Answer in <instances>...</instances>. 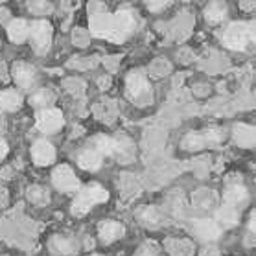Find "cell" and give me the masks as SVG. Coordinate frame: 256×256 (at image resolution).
I'll use <instances>...</instances> for the list:
<instances>
[{
	"label": "cell",
	"mask_w": 256,
	"mask_h": 256,
	"mask_svg": "<svg viewBox=\"0 0 256 256\" xmlns=\"http://www.w3.org/2000/svg\"><path fill=\"white\" fill-rule=\"evenodd\" d=\"M52 94L48 92L46 88H41V90H37V92L32 96V105H35V107H42V105H48L50 102H52Z\"/></svg>",
	"instance_id": "44dd1931"
},
{
	"label": "cell",
	"mask_w": 256,
	"mask_h": 256,
	"mask_svg": "<svg viewBox=\"0 0 256 256\" xmlns=\"http://www.w3.org/2000/svg\"><path fill=\"white\" fill-rule=\"evenodd\" d=\"M223 41L232 50H247L254 42V28L247 22H232L223 35Z\"/></svg>",
	"instance_id": "3957f363"
},
{
	"label": "cell",
	"mask_w": 256,
	"mask_h": 256,
	"mask_svg": "<svg viewBox=\"0 0 256 256\" xmlns=\"http://www.w3.org/2000/svg\"><path fill=\"white\" fill-rule=\"evenodd\" d=\"M234 138L240 146L250 148L254 144V129L249 128V126H236L234 128Z\"/></svg>",
	"instance_id": "2e32d148"
},
{
	"label": "cell",
	"mask_w": 256,
	"mask_h": 256,
	"mask_svg": "<svg viewBox=\"0 0 256 256\" xmlns=\"http://www.w3.org/2000/svg\"><path fill=\"white\" fill-rule=\"evenodd\" d=\"M32 157H34V162L39 164V166H48L56 160V150L54 146L48 142V140H37L32 148Z\"/></svg>",
	"instance_id": "52a82bcc"
},
{
	"label": "cell",
	"mask_w": 256,
	"mask_h": 256,
	"mask_svg": "<svg viewBox=\"0 0 256 256\" xmlns=\"http://www.w3.org/2000/svg\"><path fill=\"white\" fill-rule=\"evenodd\" d=\"M128 90H129V96L134 100L142 98L144 94H148L150 90V85L146 82V78L142 74H131L128 78Z\"/></svg>",
	"instance_id": "8fae6325"
},
{
	"label": "cell",
	"mask_w": 256,
	"mask_h": 256,
	"mask_svg": "<svg viewBox=\"0 0 256 256\" xmlns=\"http://www.w3.org/2000/svg\"><path fill=\"white\" fill-rule=\"evenodd\" d=\"M63 126V114L58 109H44L37 114V128L44 133H54Z\"/></svg>",
	"instance_id": "8992f818"
},
{
	"label": "cell",
	"mask_w": 256,
	"mask_h": 256,
	"mask_svg": "<svg viewBox=\"0 0 256 256\" xmlns=\"http://www.w3.org/2000/svg\"><path fill=\"white\" fill-rule=\"evenodd\" d=\"M204 144H208V136H206V133H190L184 138V142H182V146L186 148V150H201Z\"/></svg>",
	"instance_id": "ffe728a7"
},
{
	"label": "cell",
	"mask_w": 256,
	"mask_h": 256,
	"mask_svg": "<svg viewBox=\"0 0 256 256\" xmlns=\"http://www.w3.org/2000/svg\"><path fill=\"white\" fill-rule=\"evenodd\" d=\"M107 198H109V194L105 192L100 184H88V186H85L83 190L78 192L76 199L72 203V214L85 216L94 204L104 203V201H107Z\"/></svg>",
	"instance_id": "7a4b0ae2"
},
{
	"label": "cell",
	"mask_w": 256,
	"mask_h": 256,
	"mask_svg": "<svg viewBox=\"0 0 256 256\" xmlns=\"http://www.w3.org/2000/svg\"><path fill=\"white\" fill-rule=\"evenodd\" d=\"M22 105V96L17 90H4L0 92V109L2 111H17Z\"/></svg>",
	"instance_id": "5bb4252c"
},
{
	"label": "cell",
	"mask_w": 256,
	"mask_h": 256,
	"mask_svg": "<svg viewBox=\"0 0 256 256\" xmlns=\"http://www.w3.org/2000/svg\"><path fill=\"white\" fill-rule=\"evenodd\" d=\"M148 6H150V10H152V12H158V10H162V8L166 6V2H155V4H153V2H150Z\"/></svg>",
	"instance_id": "603a6c76"
},
{
	"label": "cell",
	"mask_w": 256,
	"mask_h": 256,
	"mask_svg": "<svg viewBox=\"0 0 256 256\" xmlns=\"http://www.w3.org/2000/svg\"><path fill=\"white\" fill-rule=\"evenodd\" d=\"M52 180L54 186L61 190V192H76L80 188V180H78V177L68 166H59V168L54 170Z\"/></svg>",
	"instance_id": "5b68a950"
},
{
	"label": "cell",
	"mask_w": 256,
	"mask_h": 256,
	"mask_svg": "<svg viewBox=\"0 0 256 256\" xmlns=\"http://www.w3.org/2000/svg\"><path fill=\"white\" fill-rule=\"evenodd\" d=\"M30 35H32V42L35 46V52L37 54H44L50 48V41H52V28L46 20H37L34 22L32 30H30Z\"/></svg>",
	"instance_id": "277c9868"
},
{
	"label": "cell",
	"mask_w": 256,
	"mask_h": 256,
	"mask_svg": "<svg viewBox=\"0 0 256 256\" xmlns=\"http://www.w3.org/2000/svg\"><path fill=\"white\" fill-rule=\"evenodd\" d=\"M13 76H15V82H17L18 87L30 88L35 83V70L26 63H17L15 68H13Z\"/></svg>",
	"instance_id": "9c48e42d"
},
{
	"label": "cell",
	"mask_w": 256,
	"mask_h": 256,
	"mask_svg": "<svg viewBox=\"0 0 256 256\" xmlns=\"http://www.w3.org/2000/svg\"><path fill=\"white\" fill-rule=\"evenodd\" d=\"M247 198H249V194H247V188L244 184H230L225 190V203H227V206H232V208L245 203Z\"/></svg>",
	"instance_id": "30bf717a"
},
{
	"label": "cell",
	"mask_w": 256,
	"mask_h": 256,
	"mask_svg": "<svg viewBox=\"0 0 256 256\" xmlns=\"http://www.w3.org/2000/svg\"><path fill=\"white\" fill-rule=\"evenodd\" d=\"M216 220H218V223L225 225V227H234L238 223V212L232 206H222L216 214Z\"/></svg>",
	"instance_id": "e0dca14e"
},
{
	"label": "cell",
	"mask_w": 256,
	"mask_h": 256,
	"mask_svg": "<svg viewBox=\"0 0 256 256\" xmlns=\"http://www.w3.org/2000/svg\"><path fill=\"white\" fill-rule=\"evenodd\" d=\"M194 230L204 242H212V240H216L222 234V227L218 223L210 222V220H199V222H196L194 223Z\"/></svg>",
	"instance_id": "ba28073f"
},
{
	"label": "cell",
	"mask_w": 256,
	"mask_h": 256,
	"mask_svg": "<svg viewBox=\"0 0 256 256\" xmlns=\"http://www.w3.org/2000/svg\"><path fill=\"white\" fill-rule=\"evenodd\" d=\"M8 35H10V39H12L13 42H22L30 35V28H28V24H26V20H22V18L13 20V22L8 26Z\"/></svg>",
	"instance_id": "9a60e30c"
},
{
	"label": "cell",
	"mask_w": 256,
	"mask_h": 256,
	"mask_svg": "<svg viewBox=\"0 0 256 256\" xmlns=\"http://www.w3.org/2000/svg\"><path fill=\"white\" fill-rule=\"evenodd\" d=\"M225 15H227V6L223 2H212L204 12V17L208 22H220Z\"/></svg>",
	"instance_id": "ac0fdd59"
},
{
	"label": "cell",
	"mask_w": 256,
	"mask_h": 256,
	"mask_svg": "<svg viewBox=\"0 0 256 256\" xmlns=\"http://www.w3.org/2000/svg\"><path fill=\"white\" fill-rule=\"evenodd\" d=\"M94 148H96V152L100 155H112V153L118 150L116 142L109 136H96L94 138Z\"/></svg>",
	"instance_id": "d6986e66"
},
{
	"label": "cell",
	"mask_w": 256,
	"mask_h": 256,
	"mask_svg": "<svg viewBox=\"0 0 256 256\" xmlns=\"http://www.w3.org/2000/svg\"><path fill=\"white\" fill-rule=\"evenodd\" d=\"M134 28V18L129 12H118L114 15L98 13L90 17V30L94 35L109 39V41H124L131 30Z\"/></svg>",
	"instance_id": "6da1fadb"
},
{
	"label": "cell",
	"mask_w": 256,
	"mask_h": 256,
	"mask_svg": "<svg viewBox=\"0 0 256 256\" xmlns=\"http://www.w3.org/2000/svg\"><path fill=\"white\" fill-rule=\"evenodd\" d=\"M155 252H157V247L153 244H146L142 249L136 252L134 256H155Z\"/></svg>",
	"instance_id": "7402d4cb"
},
{
	"label": "cell",
	"mask_w": 256,
	"mask_h": 256,
	"mask_svg": "<svg viewBox=\"0 0 256 256\" xmlns=\"http://www.w3.org/2000/svg\"><path fill=\"white\" fill-rule=\"evenodd\" d=\"M6 155H8V146H6V142L0 140V160L6 157Z\"/></svg>",
	"instance_id": "cb8c5ba5"
},
{
	"label": "cell",
	"mask_w": 256,
	"mask_h": 256,
	"mask_svg": "<svg viewBox=\"0 0 256 256\" xmlns=\"http://www.w3.org/2000/svg\"><path fill=\"white\" fill-rule=\"evenodd\" d=\"M78 164L83 170H92L94 172V170H98L102 166V155L96 150H83L78 155Z\"/></svg>",
	"instance_id": "4fadbf2b"
},
{
	"label": "cell",
	"mask_w": 256,
	"mask_h": 256,
	"mask_svg": "<svg viewBox=\"0 0 256 256\" xmlns=\"http://www.w3.org/2000/svg\"><path fill=\"white\" fill-rule=\"evenodd\" d=\"M124 227L120 223L116 222H105L102 227H100V238L104 244H112V242H116L118 238H122L124 236Z\"/></svg>",
	"instance_id": "7c38bea8"
}]
</instances>
